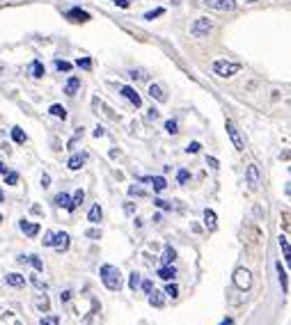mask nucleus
I'll return each instance as SVG.
<instances>
[{
    "mask_svg": "<svg viewBox=\"0 0 291 325\" xmlns=\"http://www.w3.org/2000/svg\"><path fill=\"white\" fill-rule=\"evenodd\" d=\"M99 277H101L103 286L108 288V291H119V288H122V272H119V268H115V266H110V264L101 266Z\"/></svg>",
    "mask_w": 291,
    "mask_h": 325,
    "instance_id": "1",
    "label": "nucleus"
},
{
    "mask_svg": "<svg viewBox=\"0 0 291 325\" xmlns=\"http://www.w3.org/2000/svg\"><path fill=\"white\" fill-rule=\"evenodd\" d=\"M213 71H216V76H220V78H232L234 74L241 71V64H236V62H227V60H218V62H213Z\"/></svg>",
    "mask_w": 291,
    "mask_h": 325,
    "instance_id": "2",
    "label": "nucleus"
},
{
    "mask_svg": "<svg viewBox=\"0 0 291 325\" xmlns=\"http://www.w3.org/2000/svg\"><path fill=\"white\" fill-rule=\"evenodd\" d=\"M225 128H227V133H229V140H232L234 149H236V152H245V142H243V138H241V133H238L236 124H234L232 120H227L225 122Z\"/></svg>",
    "mask_w": 291,
    "mask_h": 325,
    "instance_id": "3",
    "label": "nucleus"
},
{
    "mask_svg": "<svg viewBox=\"0 0 291 325\" xmlns=\"http://www.w3.org/2000/svg\"><path fill=\"white\" fill-rule=\"evenodd\" d=\"M234 286L241 288V291H248V288L252 286V272L245 270V268H238V270L234 272Z\"/></svg>",
    "mask_w": 291,
    "mask_h": 325,
    "instance_id": "4",
    "label": "nucleus"
},
{
    "mask_svg": "<svg viewBox=\"0 0 291 325\" xmlns=\"http://www.w3.org/2000/svg\"><path fill=\"white\" fill-rule=\"evenodd\" d=\"M211 30H213V23H211V18H197V21L193 23V28H190L193 37H206Z\"/></svg>",
    "mask_w": 291,
    "mask_h": 325,
    "instance_id": "5",
    "label": "nucleus"
},
{
    "mask_svg": "<svg viewBox=\"0 0 291 325\" xmlns=\"http://www.w3.org/2000/svg\"><path fill=\"white\" fill-rule=\"evenodd\" d=\"M204 5L216 12H234L236 10V0H204Z\"/></svg>",
    "mask_w": 291,
    "mask_h": 325,
    "instance_id": "6",
    "label": "nucleus"
},
{
    "mask_svg": "<svg viewBox=\"0 0 291 325\" xmlns=\"http://www.w3.org/2000/svg\"><path fill=\"white\" fill-rule=\"evenodd\" d=\"M69 234L67 232H58V234H53V245L51 248L55 250V252H67L69 250Z\"/></svg>",
    "mask_w": 291,
    "mask_h": 325,
    "instance_id": "7",
    "label": "nucleus"
},
{
    "mask_svg": "<svg viewBox=\"0 0 291 325\" xmlns=\"http://www.w3.org/2000/svg\"><path fill=\"white\" fill-rule=\"evenodd\" d=\"M119 92H122V96H124L126 101L131 103V106H135V108H140V106H142V98H140V94L135 92L133 87H129V85H122V87H119Z\"/></svg>",
    "mask_w": 291,
    "mask_h": 325,
    "instance_id": "8",
    "label": "nucleus"
},
{
    "mask_svg": "<svg viewBox=\"0 0 291 325\" xmlns=\"http://www.w3.org/2000/svg\"><path fill=\"white\" fill-rule=\"evenodd\" d=\"M245 176H248L250 190H257L259 184H261V176H259V168H257V165H248V170H245Z\"/></svg>",
    "mask_w": 291,
    "mask_h": 325,
    "instance_id": "9",
    "label": "nucleus"
},
{
    "mask_svg": "<svg viewBox=\"0 0 291 325\" xmlns=\"http://www.w3.org/2000/svg\"><path fill=\"white\" fill-rule=\"evenodd\" d=\"M19 229H21L23 234H26L28 238H35V236H37L39 234V224L37 222H28V220H21V222H19Z\"/></svg>",
    "mask_w": 291,
    "mask_h": 325,
    "instance_id": "10",
    "label": "nucleus"
},
{
    "mask_svg": "<svg viewBox=\"0 0 291 325\" xmlns=\"http://www.w3.org/2000/svg\"><path fill=\"white\" fill-rule=\"evenodd\" d=\"M67 18H69V21H74V23H85V21H90V14H87V12H83L81 7H74V10L67 12Z\"/></svg>",
    "mask_w": 291,
    "mask_h": 325,
    "instance_id": "11",
    "label": "nucleus"
},
{
    "mask_svg": "<svg viewBox=\"0 0 291 325\" xmlns=\"http://www.w3.org/2000/svg\"><path fill=\"white\" fill-rule=\"evenodd\" d=\"M158 277H161L163 282H172L174 277H177V268H174L172 264L170 266H161V268H158V272H156Z\"/></svg>",
    "mask_w": 291,
    "mask_h": 325,
    "instance_id": "12",
    "label": "nucleus"
},
{
    "mask_svg": "<svg viewBox=\"0 0 291 325\" xmlns=\"http://www.w3.org/2000/svg\"><path fill=\"white\" fill-rule=\"evenodd\" d=\"M140 181H147V184L154 186V192H163V190L167 188V181L163 179V176H142Z\"/></svg>",
    "mask_w": 291,
    "mask_h": 325,
    "instance_id": "13",
    "label": "nucleus"
},
{
    "mask_svg": "<svg viewBox=\"0 0 291 325\" xmlns=\"http://www.w3.org/2000/svg\"><path fill=\"white\" fill-rule=\"evenodd\" d=\"M19 264H30V266H33V268H35V270H44V264H42V261H39V256H35V254H21V256H19Z\"/></svg>",
    "mask_w": 291,
    "mask_h": 325,
    "instance_id": "14",
    "label": "nucleus"
},
{
    "mask_svg": "<svg viewBox=\"0 0 291 325\" xmlns=\"http://www.w3.org/2000/svg\"><path fill=\"white\" fill-rule=\"evenodd\" d=\"M83 200H85V190H81V188H78V190H76V192H74V197H71V202H69V208H67V211H69V213H74L76 208H78V206L83 204Z\"/></svg>",
    "mask_w": 291,
    "mask_h": 325,
    "instance_id": "15",
    "label": "nucleus"
},
{
    "mask_svg": "<svg viewBox=\"0 0 291 325\" xmlns=\"http://www.w3.org/2000/svg\"><path fill=\"white\" fill-rule=\"evenodd\" d=\"M5 282L14 288H21V286H26V277L19 275V272H10V275L5 277Z\"/></svg>",
    "mask_w": 291,
    "mask_h": 325,
    "instance_id": "16",
    "label": "nucleus"
},
{
    "mask_svg": "<svg viewBox=\"0 0 291 325\" xmlns=\"http://www.w3.org/2000/svg\"><path fill=\"white\" fill-rule=\"evenodd\" d=\"M78 90H81V78L74 76V78H69V80L65 82V94H67V96H74Z\"/></svg>",
    "mask_w": 291,
    "mask_h": 325,
    "instance_id": "17",
    "label": "nucleus"
},
{
    "mask_svg": "<svg viewBox=\"0 0 291 325\" xmlns=\"http://www.w3.org/2000/svg\"><path fill=\"white\" fill-rule=\"evenodd\" d=\"M85 154H83V156H78V154H76V156H71L69 160H67V168L71 170V172H76V170H81L83 165H85Z\"/></svg>",
    "mask_w": 291,
    "mask_h": 325,
    "instance_id": "18",
    "label": "nucleus"
},
{
    "mask_svg": "<svg viewBox=\"0 0 291 325\" xmlns=\"http://www.w3.org/2000/svg\"><path fill=\"white\" fill-rule=\"evenodd\" d=\"M101 218H103L101 206H99V204H94V206H92V208H90V213H87V220H90L92 224H99V222H101Z\"/></svg>",
    "mask_w": 291,
    "mask_h": 325,
    "instance_id": "19",
    "label": "nucleus"
},
{
    "mask_svg": "<svg viewBox=\"0 0 291 325\" xmlns=\"http://www.w3.org/2000/svg\"><path fill=\"white\" fill-rule=\"evenodd\" d=\"M174 259H177V252H174V248H172V245H165V250H163V256H161L163 266L174 264Z\"/></svg>",
    "mask_w": 291,
    "mask_h": 325,
    "instance_id": "20",
    "label": "nucleus"
},
{
    "mask_svg": "<svg viewBox=\"0 0 291 325\" xmlns=\"http://www.w3.org/2000/svg\"><path fill=\"white\" fill-rule=\"evenodd\" d=\"M204 224L211 229V232H216V229H218V218H216V213L211 211V208H206V211H204Z\"/></svg>",
    "mask_w": 291,
    "mask_h": 325,
    "instance_id": "21",
    "label": "nucleus"
},
{
    "mask_svg": "<svg viewBox=\"0 0 291 325\" xmlns=\"http://www.w3.org/2000/svg\"><path fill=\"white\" fill-rule=\"evenodd\" d=\"M149 304H151V307H156V309L165 307V298H163V293L161 291H151L149 293Z\"/></svg>",
    "mask_w": 291,
    "mask_h": 325,
    "instance_id": "22",
    "label": "nucleus"
},
{
    "mask_svg": "<svg viewBox=\"0 0 291 325\" xmlns=\"http://www.w3.org/2000/svg\"><path fill=\"white\" fill-rule=\"evenodd\" d=\"M275 268H277V277H280V286H282V291L289 293V275H286V270L282 268V264H277Z\"/></svg>",
    "mask_w": 291,
    "mask_h": 325,
    "instance_id": "23",
    "label": "nucleus"
},
{
    "mask_svg": "<svg viewBox=\"0 0 291 325\" xmlns=\"http://www.w3.org/2000/svg\"><path fill=\"white\" fill-rule=\"evenodd\" d=\"M149 96L154 98V101H158V103H165V101H167L165 92H163V90H161L158 85H149Z\"/></svg>",
    "mask_w": 291,
    "mask_h": 325,
    "instance_id": "24",
    "label": "nucleus"
},
{
    "mask_svg": "<svg viewBox=\"0 0 291 325\" xmlns=\"http://www.w3.org/2000/svg\"><path fill=\"white\" fill-rule=\"evenodd\" d=\"M49 114H51V117H55V120H62V122H65L67 120V108H65V106H58V103H55V106H51V108H49Z\"/></svg>",
    "mask_w": 291,
    "mask_h": 325,
    "instance_id": "25",
    "label": "nucleus"
},
{
    "mask_svg": "<svg viewBox=\"0 0 291 325\" xmlns=\"http://www.w3.org/2000/svg\"><path fill=\"white\" fill-rule=\"evenodd\" d=\"M35 307L39 309V312H42V314H49V309H51V300H49V296H39L37 300H35Z\"/></svg>",
    "mask_w": 291,
    "mask_h": 325,
    "instance_id": "26",
    "label": "nucleus"
},
{
    "mask_svg": "<svg viewBox=\"0 0 291 325\" xmlns=\"http://www.w3.org/2000/svg\"><path fill=\"white\" fill-rule=\"evenodd\" d=\"M28 71L33 74V78H44V66H42V62H30V66H28Z\"/></svg>",
    "mask_w": 291,
    "mask_h": 325,
    "instance_id": "27",
    "label": "nucleus"
},
{
    "mask_svg": "<svg viewBox=\"0 0 291 325\" xmlns=\"http://www.w3.org/2000/svg\"><path fill=\"white\" fill-rule=\"evenodd\" d=\"M69 202H71V197L67 192H58L55 195V206H60V208H69Z\"/></svg>",
    "mask_w": 291,
    "mask_h": 325,
    "instance_id": "28",
    "label": "nucleus"
},
{
    "mask_svg": "<svg viewBox=\"0 0 291 325\" xmlns=\"http://www.w3.org/2000/svg\"><path fill=\"white\" fill-rule=\"evenodd\" d=\"M30 284H33V286L37 288L39 293H46V291H49V284L42 282V280H39V277H35V275H30Z\"/></svg>",
    "mask_w": 291,
    "mask_h": 325,
    "instance_id": "29",
    "label": "nucleus"
},
{
    "mask_svg": "<svg viewBox=\"0 0 291 325\" xmlns=\"http://www.w3.org/2000/svg\"><path fill=\"white\" fill-rule=\"evenodd\" d=\"M163 296H167V298H179V286L174 282H167V286H165V293Z\"/></svg>",
    "mask_w": 291,
    "mask_h": 325,
    "instance_id": "30",
    "label": "nucleus"
},
{
    "mask_svg": "<svg viewBox=\"0 0 291 325\" xmlns=\"http://www.w3.org/2000/svg\"><path fill=\"white\" fill-rule=\"evenodd\" d=\"M12 140L17 142V144H23V142H26V133H23L19 126H14V128H12Z\"/></svg>",
    "mask_w": 291,
    "mask_h": 325,
    "instance_id": "31",
    "label": "nucleus"
},
{
    "mask_svg": "<svg viewBox=\"0 0 291 325\" xmlns=\"http://www.w3.org/2000/svg\"><path fill=\"white\" fill-rule=\"evenodd\" d=\"M140 275H138V272H131L129 275V288L131 291H138V288H140Z\"/></svg>",
    "mask_w": 291,
    "mask_h": 325,
    "instance_id": "32",
    "label": "nucleus"
},
{
    "mask_svg": "<svg viewBox=\"0 0 291 325\" xmlns=\"http://www.w3.org/2000/svg\"><path fill=\"white\" fill-rule=\"evenodd\" d=\"M280 248H282V252H284V259L289 261L291 259V248H289V238H286V236H280Z\"/></svg>",
    "mask_w": 291,
    "mask_h": 325,
    "instance_id": "33",
    "label": "nucleus"
},
{
    "mask_svg": "<svg viewBox=\"0 0 291 325\" xmlns=\"http://www.w3.org/2000/svg\"><path fill=\"white\" fill-rule=\"evenodd\" d=\"M165 130L170 133V136H177V133H179V124H177V120H167V122H165Z\"/></svg>",
    "mask_w": 291,
    "mask_h": 325,
    "instance_id": "34",
    "label": "nucleus"
},
{
    "mask_svg": "<svg viewBox=\"0 0 291 325\" xmlns=\"http://www.w3.org/2000/svg\"><path fill=\"white\" fill-rule=\"evenodd\" d=\"M5 184L7 186H17L19 184V174L17 172H5Z\"/></svg>",
    "mask_w": 291,
    "mask_h": 325,
    "instance_id": "35",
    "label": "nucleus"
},
{
    "mask_svg": "<svg viewBox=\"0 0 291 325\" xmlns=\"http://www.w3.org/2000/svg\"><path fill=\"white\" fill-rule=\"evenodd\" d=\"M39 325H60V318H58V316H53V314L44 316V318L39 320Z\"/></svg>",
    "mask_w": 291,
    "mask_h": 325,
    "instance_id": "36",
    "label": "nucleus"
},
{
    "mask_svg": "<svg viewBox=\"0 0 291 325\" xmlns=\"http://www.w3.org/2000/svg\"><path fill=\"white\" fill-rule=\"evenodd\" d=\"M163 12H165V10H161V7H158V10H154V12H147V14H145V21H154V18L163 16Z\"/></svg>",
    "mask_w": 291,
    "mask_h": 325,
    "instance_id": "37",
    "label": "nucleus"
},
{
    "mask_svg": "<svg viewBox=\"0 0 291 325\" xmlns=\"http://www.w3.org/2000/svg\"><path fill=\"white\" fill-rule=\"evenodd\" d=\"M76 66H78V69H85V71H90V69H92V60H90V58H83V60H78V62H76Z\"/></svg>",
    "mask_w": 291,
    "mask_h": 325,
    "instance_id": "38",
    "label": "nucleus"
},
{
    "mask_svg": "<svg viewBox=\"0 0 291 325\" xmlns=\"http://www.w3.org/2000/svg\"><path fill=\"white\" fill-rule=\"evenodd\" d=\"M188 179H190V172H188V170H179V172H177V181H179V184H186Z\"/></svg>",
    "mask_w": 291,
    "mask_h": 325,
    "instance_id": "39",
    "label": "nucleus"
},
{
    "mask_svg": "<svg viewBox=\"0 0 291 325\" xmlns=\"http://www.w3.org/2000/svg\"><path fill=\"white\" fill-rule=\"evenodd\" d=\"M129 195L131 197H145V190H142L140 186H131V188H129Z\"/></svg>",
    "mask_w": 291,
    "mask_h": 325,
    "instance_id": "40",
    "label": "nucleus"
},
{
    "mask_svg": "<svg viewBox=\"0 0 291 325\" xmlns=\"http://www.w3.org/2000/svg\"><path fill=\"white\" fill-rule=\"evenodd\" d=\"M55 69H58V71H69L71 64H69V62H65V60H55Z\"/></svg>",
    "mask_w": 291,
    "mask_h": 325,
    "instance_id": "41",
    "label": "nucleus"
},
{
    "mask_svg": "<svg viewBox=\"0 0 291 325\" xmlns=\"http://www.w3.org/2000/svg\"><path fill=\"white\" fill-rule=\"evenodd\" d=\"M129 78H133V80H145V71H142V69H138V71H131V74H129Z\"/></svg>",
    "mask_w": 291,
    "mask_h": 325,
    "instance_id": "42",
    "label": "nucleus"
},
{
    "mask_svg": "<svg viewBox=\"0 0 291 325\" xmlns=\"http://www.w3.org/2000/svg\"><path fill=\"white\" fill-rule=\"evenodd\" d=\"M200 149H202V144H200V142H190V144L186 146V154H197V152H200Z\"/></svg>",
    "mask_w": 291,
    "mask_h": 325,
    "instance_id": "43",
    "label": "nucleus"
},
{
    "mask_svg": "<svg viewBox=\"0 0 291 325\" xmlns=\"http://www.w3.org/2000/svg\"><path fill=\"white\" fill-rule=\"evenodd\" d=\"M85 236H87V238H94V240H97V238H101V232H99V229H87Z\"/></svg>",
    "mask_w": 291,
    "mask_h": 325,
    "instance_id": "44",
    "label": "nucleus"
},
{
    "mask_svg": "<svg viewBox=\"0 0 291 325\" xmlns=\"http://www.w3.org/2000/svg\"><path fill=\"white\" fill-rule=\"evenodd\" d=\"M44 245H46V248H51V245H53V232L44 234Z\"/></svg>",
    "mask_w": 291,
    "mask_h": 325,
    "instance_id": "45",
    "label": "nucleus"
},
{
    "mask_svg": "<svg viewBox=\"0 0 291 325\" xmlns=\"http://www.w3.org/2000/svg\"><path fill=\"white\" fill-rule=\"evenodd\" d=\"M147 120H149V122H156V120H158V110H156V108L147 110Z\"/></svg>",
    "mask_w": 291,
    "mask_h": 325,
    "instance_id": "46",
    "label": "nucleus"
},
{
    "mask_svg": "<svg viewBox=\"0 0 291 325\" xmlns=\"http://www.w3.org/2000/svg\"><path fill=\"white\" fill-rule=\"evenodd\" d=\"M140 288L147 293V296H149V293L154 291V286H151V282H140Z\"/></svg>",
    "mask_w": 291,
    "mask_h": 325,
    "instance_id": "47",
    "label": "nucleus"
},
{
    "mask_svg": "<svg viewBox=\"0 0 291 325\" xmlns=\"http://www.w3.org/2000/svg\"><path fill=\"white\" fill-rule=\"evenodd\" d=\"M113 2H115L117 7H122V10H126V7L131 5V0H113Z\"/></svg>",
    "mask_w": 291,
    "mask_h": 325,
    "instance_id": "48",
    "label": "nucleus"
},
{
    "mask_svg": "<svg viewBox=\"0 0 291 325\" xmlns=\"http://www.w3.org/2000/svg\"><path fill=\"white\" fill-rule=\"evenodd\" d=\"M154 204H156L158 208H163V211H167V208H170V204H167V202H163V200H154Z\"/></svg>",
    "mask_w": 291,
    "mask_h": 325,
    "instance_id": "49",
    "label": "nucleus"
},
{
    "mask_svg": "<svg viewBox=\"0 0 291 325\" xmlns=\"http://www.w3.org/2000/svg\"><path fill=\"white\" fill-rule=\"evenodd\" d=\"M69 300H71V291L60 293V302H69Z\"/></svg>",
    "mask_w": 291,
    "mask_h": 325,
    "instance_id": "50",
    "label": "nucleus"
},
{
    "mask_svg": "<svg viewBox=\"0 0 291 325\" xmlns=\"http://www.w3.org/2000/svg\"><path fill=\"white\" fill-rule=\"evenodd\" d=\"M124 211L129 213V216H133V213H135V206L131 204V202H126V204H124Z\"/></svg>",
    "mask_w": 291,
    "mask_h": 325,
    "instance_id": "51",
    "label": "nucleus"
},
{
    "mask_svg": "<svg viewBox=\"0 0 291 325\" xmlns=\"http://www.w3.org/2000/svg\"><path fill=\"white\" fill-rule=\"evenodd\" d=\"M49 184H51V176L49 174H42V186L44 188H49Z\"/></svg>",
    "mask_w": 291,
    "mask_h": 325,
    "instance_id": "52",
    "label": "nucleus"
},
{
    "mask_svg": "<svg viewBox=\"0 0 291 325\" xmlns=\"http://www.w3.org/2000/svg\"><path fill=\"white\" fill-rule=\"evenodd\" d=\"M206 162H209L213 170H218V160H216V158H206Z\"/></svg>",
    "mask_w": 291,
    "mask_h": 325,
    "instance_id": "53",
    "label": "nucleus"
},
{
    "mask_svg": "<svg viewBox=\"0 0 291 325\" xmlns=\"http://www.w3.org/2000/svg\"><path fill=\"white\" fill-rule=\"evenodd\" d=\"M94 138H103V128H101V126H97V128H94Z\"/></svg>",
    "mask_w": 291,
    "mask_h": 325,
    "instance_id": "54",
    "label": "nucleus"
},
{
    "mask_svg": "<svg viewBox=\"0 0 291 325\" xmlns=\"http://www.w3.org/2000/svg\"><path fill=\"white\" fill-rule=\"evenodd\" d=\"M220 325H232V318H225V320H222Z\"/></svg>",
    "mask_w": 291,
    "mask_h": 325,
    "instance_id": "55",
    "label": "nucleus"
},
{
    "mask_svg": "<svg viewBox=\"0 0 291 325\" xmlns=\"http://www.w3.org/2000/svg\"><path fill=\"white\" fill-rule=\"evenodd\" d=\"M7 170H5V165H3V162H0V174H5Z\"/></svg>",
    "mask_w": 291,
    "mask_h": 325,
    "instance_id": "56",
    "label": "nucleus"
},
{
    "mask_svg": "<svg viewBox=\"0 0 291 325\" xmlns=\"http://www.w3.org/2000/svg\"><path fill=\"white\" fill-rule=\"evenodd\" d=\"M3 197H5V195H3V190H0V202H3Z\"/></svg>",
    "mask_w": 291,
    "mask_h": 325,
    "instance_id": "57",
    "label": "nucleus"
},
{
    "mask_svg": "<svg viewBox=\"0 0 291 325\" xmlns=\"http://www.w3.org/2000/svg\"><path fill=\"white\" fill-rule=\"evenodd\" d=\"M245 2H257V0H245Z\"/></svg>",
    "mask_w": 291,
    "mask_h": 325,
    "instance_id": "58",
    "label": "nucleus"
},
{
    "mask_svg": "<svg viewBox=\"0 0 291 325\" xmlns=\"http://www.w3.org/2000/svg\"><path fill=\"white\" fill-rule=\"evenodd\" d=\"M0 220H3V216H0Z\"/></svg>",
    "mask_w": 291,
    "mask_h": 325,
    "instance_id": "59",
    "label": "nucleus"
}]
</instances>
